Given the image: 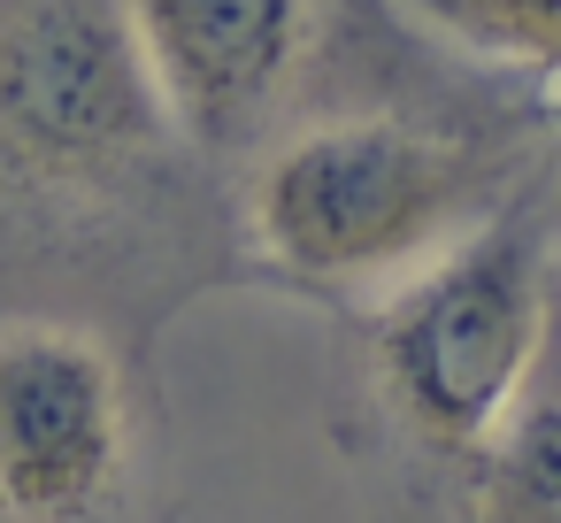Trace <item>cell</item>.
Wrapping results in <instances>:
<instances>
[{"label":"cell","instance_id":"7a4b0ae2","mask_svg":"<svg viewBox=\"0 0 561 523\" xmlns=\"http://www.w3.org/2000/svg\"><path fill=\"white\" fill-rule=\"evenodd\" d=\"M553 262L561 208L530 178L431 270L369 300V393L400 446L461 469L500 431L553 331Z\"/></svg>","mask_w":561,"mask_h":523},{"label":"cell","instance_id":"3957f363","mask_svg":"<svg viewBox=\"0 0 561 523\" xmlns=\"http://www.w3.org/2000/svg\"><path fill=\"white\" fill-rule=\"evenodd\" d=\"M185 139L139 62L124 0L0 9V170L39 193H108Z\"/></svg>","mask_w":561,"mask_h":523},{"label":"cell","instance_id":"5b68a950","mask_svg":"<svg viewBox=\"0 0 561 523\" xmlns=\"http://www.w3.org/2000/svg\"><path fill=\"white\" fill-rule=\"evenodd\" d=\"M139 62L201 155H239L270 132L316 55V0H124Z\"/></svg>","mask_w":561,"mask_h":523},{"label":"cell","instance_id":"277c9868","mask_svg":"<svg viewBox=\"0 0 561 523\" xmlns=\"http://www.w3.org/2000/svg\"><path fill=\"white\" fill-rule=\"evenodd\" d=\"M131 477V393L116 354L47 316L0 323V515L101 523Z\"/></svg>","mask_w":561,"mask_h":523},{"label":"cell","instance_id":"9c48e42d","mask_svg":"<svg viewBox=\"0 0 561 523\" xmlns=\"http://www.w3.org/2000/svg\"><path fill=\"white\" fill-rule=\"evenodd\" d=\"M553 109H561V93H553Z\"/></svg>","mask_w":561,"mask_h":523},{"label":"cell","instance_id":"6da1fadb","mask_svg":"<svg viewBox=\"0 0 561 523\" xmlns=\"http://www.w3.org/2000/svg\"><path fill=\"white\" fill-rule=\"evenodd\" d=\"M523 185L530 147L515 132L408 109H354L285 132L254 162L247 247L270 277L369 308L400 277L431 270Z\"/></svg>","mask_w":561,"mask_h":523},{"label":"cell","instance_id":"ba28073f","mask_svg":"<svg viewBox=\"0 0 561 523\" xmlns=\"http://www.w3.org/2000/svg\"><path fill=\"white\" fill-rule=\"evenodd\" d=\"M553 124H561V109H553ZM553 308H561V262H553Z\"/></svg>","mask_w":561,"mask_h":523},{"label":"cell","instance_id":"52a82bcc","mask_svg":"<svg viewBox=\"0 0 561 523\" xmlns=\"http://www.w3.org/2000/svg\"><path fill=\"white\" fill-rule=\"evenodd\" d=\"M415 32L561 93V0H400Z\"/></svg>","mask_w":561,"mask_h":523},{"label":"cell","instance_id":"8992f818","mask_svg":"<svg viewBox=\"0 0 561 523\" xmlns=\"http://www.w3.org/2000/svg\"><path fill=\"white\" fill-rule=\"evenodd\" d=\"M561 323V308H553ZM461 523H561V331H546V354L500 431L454 469Z\"/></svg>","mask_w":561,"mask_h":523}]
</instances>
